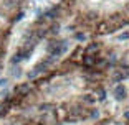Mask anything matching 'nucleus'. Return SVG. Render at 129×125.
Here are the masks:
<instances>
[{
	"instance_id": "nucleus-1",
	"label": "nucleus",
	"mask_w": 129,
	"mask_h": 125,
	"mask_svg": "<svg viewBox=\"0 0 129 125\" xmlns=\"http://www.w3.org/2000/svg\"><path fill=\"white\" fill-rule=\"evenodd\" d=\"M48 51H50V54L55 56V58L61 56V54L66 51V41L60 43V45H56V43H50V45H48Z\"/></svg>"
},
{
	"instance_id": "nucleus-2",
	"label": "nucleus",
	"mask_w": 129,
	"mask_h": 125,
	"mask_svg": "<svg viewBox=\"0 0 129 125\" xmlns=\"http://www.w3.org/2000/svg\"><path fill=\"white\" fill-rule=\"evenodd\" d=\"M126 94H127V92H126V87L122 86V84H118L116 89H114V95H116V99H118V100H124Z\"/></svg>"
},
{
	"instance_id": "nucleus-3",
	"label": "nucleus",
	"mask_w": 129,
	"mask_h": 125,
	"mask_svg": "<svg viewBox=\"0 0 129 125\" xmlns=\"http://www.w3.org/2000/svg\"><path fill=\"white\" fill-rule=\"evenodd\" d=\"M28 92H30V86L28 84H20L18 87H15V94L18 97H25Z\"/></svg>"
},
{
	"instance_id": "nucleus-4",
	"label": "nucleus",
	"mask_w": 129,
	"mask_h": 125,
	"mask_svg": "<svg viewBox=\"0 0 129 125\" xmlns=\"http://www.w3.org/2000/svg\"><path fill=\"white\" fill-rule=\"evenodd\" d=\"M129 76V72L127 71H114V74H113V77H114V81H124L126 77Z\"/></svg>"
},
{
	"instance_id": "nucleus-5",
	"label": "nucleus",
	"mask_w": 129,
	"mask_h": 125,
	"mask_svg": "<svg viewBox=\"0 0 129 125\" xmlns=\"http://www.w3.org/2000/svg\"><path fill=\"white\" fill-rule=\"evenodd\" d=\"M17 4H18V0H4V7L7 10H12V8H15Z\"/></svg>"
},
{
	"instance_id": "nucleus-6",
	"label": "nucleus",
	"mask_w": 129,
	"mask_h": 125,
	"mask_svg": "<svg viewBox=\"0 0 129 125\" xmlns=\"http://www.w3.org/2000/svg\"><path fill=\"white\" fill-rule=\"evenodd\" d=\"M23 59H25V58H23V54L18 51V53H17L15 56L12 58V64H17V63H20V61H23Z\"/></svg>"
},
{
	"instance_id": "nucleus-7",
	"label": "nucleus",
	"mask_w": 129,
	"mask_h": 125,
	"mask_svg": "<svg viewBox=\"0 0 129 125\" xmlns=\"http://www.w3.org/2000/svg\"><path fill=\"white\" fill-rule=\"evenodd\" d=\"M98 49H99V45H98V43H93V45H89V46H88L86 53H89V54H91V53H96Z\"/></svg>"
},
{
	"instance_id": "nucleus-8",
	"label": "nucleus",
	"mask_w": 129,
	"mask_h": 125,
	"mask_svg": "<svg viewBox=\"0 0 129 125\" xmlns=\"http://www.w3.org/2000/svg\"><path fill=\"white\" fill-rule=\"evenodd\" d=\"M53 109H55L53 104H42V105H40V110H42V112H48V110H53Z\"/></svg>"
},
{
	"instance_id": "nucleus-9",
	"label": "nucleus",
	"mask_w": 129,
	"mask_h": 125,
	"mask_svg": "<svg viewBox=\"0 0 129 125\" xmlns=\"http://www.w3.org/2000/svg\"><path fill=\"white\" fill-rule=\"evenodd\" d=\"M83 100H84L86 104H94V102H96V99L93 97L91 94H86V95H83Z\"/></svg>"
},
{
	"instance_id": "nucleus-10",
	"label": "nucleus",
	"mask_w": 129,
	"mask_h": 125,
	"mask_svg": "<svg viewBox=\"0 0 129 125\" xmlns=\"http://www.w3.org/2000/svg\"><path fill=\"white\" fill-rule=\"evenodd\" d=\"M84 63H86V64H93V63H94V58H93L91 54L88 53V56L84 58Z\"/></svg>"
},
{
	"instance_id": "nucleus-11",
	"label": "nucleus",
	"mask_w": 129,
	"mask_h": 125,
	"mask_svg": "<svg viewBox=\"0 0 129 125\" xmlns=\"http://www.w3.org/2000/svg\"><path fill=\"white\" fill-rule=\"evenodd\" d=\"M7 110H8L7 105H0V115H5V114H7Z\"/></svg>"
},
{
	"instance_id": "nucleus-12",
	"label": "nucleus",
	"mask_w": 129,
	"mask_h": 125,
	"mask_svg": "<svg viewBox=\"0 0 129 125\" xmlns=\"http://www.w3.org/2000/svg\"><path fill=\"white\" fill-rule=\"evenodd\" d=\"M127 38H129V33H121L118 36V40H127Z\"/></svg>"
},
{
	"instance_id": "nucleus-13",
	"label": "nucleus",
	"mask_w": 129,
	"mask_h": 125,
	"mask_svg": "<svg viewBox=\"0 0 129 125\" xmlns=\"http://www.w3.org/2000/svg\"><path fill=\"white\" fill-rule=\"evenodd\" d=\"M104 97H106V92H104V91H99V99H101V100H104Z\"/></svg>"
},
{
	"instance_id": "nucleus-14",
	"label": "nucleus",
	"mask_w": 129,
	"mask_h": 125,
	"mask_svg": "<svg viewBox=\"0 0 129 125\" xmlns=\"http://www.w3.org/2000/svg\"><path fill=\"white\" fill-rule=\"evenodd\" d=\"M5 84H7V79H5V77H2V79H0V87H4Z\"/></svg>"
},
{
	"instance_id": "nucleus-15",
	"label": "nucleus",
	"mask_w": 129,
	"mask_h": 125,
	"mask_svg": "<svg viewBox=\"0 0 129 125\" xmlns=\"http://www.w3.org/2000/svg\"><path fill=\"white\" fill-rule=\"evenodd\" d=\"M76 38L80 40V41H83V40H84V35H81V33H78V35H76Z\"/></svg>"
},
{
	"instance_id": "nucleus-16",
	"label": "nucleus",
	"mask_w": 129,
	"mask_h": 125,
	"mask_svg": "<svg viewBox=\"0 0 129 125\" xmlns=\"http://www.w3.org/2000/svg\"><path fill=\"white\" fill-rule=\"evenodd\" d=\"M98 115H99V114H98V110H93V112H91V117H93V118H96Z\"/></svg>"
},
{
	"instance_id": "nucleus-17",
	"label": "nucleus",
	"mask_w": 129,
	"mask_h": 125,
	"mask_svg": "<svg viewBox=\"0 0 129 125\" xmlns=\"http://www.w3.org/2000/svg\"><path fill=\"white\" fill-rule=\"evenodd\" d=\"M126 10H127V13H129V4H127V5H126Z\"/></svg>"
}]
</instances>
